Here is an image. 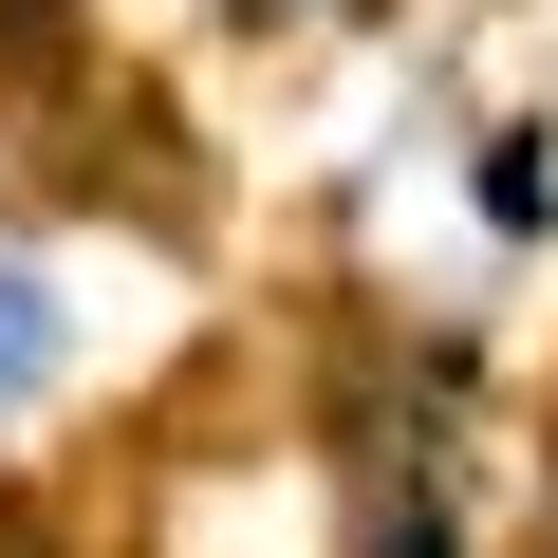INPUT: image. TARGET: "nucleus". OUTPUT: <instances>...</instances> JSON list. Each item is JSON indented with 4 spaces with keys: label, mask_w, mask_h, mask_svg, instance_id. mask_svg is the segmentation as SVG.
<instances>
[{
    "label": "nucleus",
    "mask_w": 558,
    "mask_h": 558,
    "mask_svg": "<svg viewBox=\"0 0 558 558\" xmlns=\"http://www.w3.org/2000/svg\"><path fill=\"white\" fill-rule=\"evenodd\" d=\"M317 558H484V428L447 336H391L373 373L317 391Z\"/></svg>",
    "instance_id": "f257e3e1"
},
{
    "label": "nucleus",
    "mask_w": 558,
    "mask_h": 558,
    "mask_svg": "<svg viewBox=\"0 0 558 558\" xmlns=\"http://www.w3.org/2000/svg\"><path fill=\"white\" fill-rule=\"evenodd\" d=\"M447 168H465V223H484V260H539V242H558V112H484Z\"/></svg>",
    "instance_id": "f03ea898"
},
{
    "label": "nucleus",
    "mask_w": 558,
    "mask_h": 558,
    "mask_svg": "<svg viewBox=\"0 0 558 558\" xmlns=\"http://www.w3.org/2000/svg\"><path fill=\"white\" fill-rule=\"evenodd\" d=\"M75 279H57V242H0V428H20V410H57L75 391Z\"/></svg>",
    "instance_id": "7ed1b4c3"
},
{
    "label": "nucleus",
    "mask_w": 558,
    "mask_h": 558,
    "mask_svg": "<svg viewBox=\"0 0 558 558\" xmlns=\"http://www.w3.org/2000/svg\"><path fill=\"white\" fill-rule=\"evenodd\" d=\"M223 20L260 38V20H391V0H223Z\"/></svg>",
    "instance_id": "20e7f679"
},
{
    "label": "nucleus",
    "mask_w": 558,
    "mask_h": 558,
    "mask_svg": "<svg viewBox=\"0 0 558 558\" xmlns=\"http://www.w3.org/2000/svg\"><path fill=\"white\" fill-rule=\"evenodd\" d=\"M521 558H558V447H539V521H521Z\"/></svg>",
    "instance_id": "39448f33"
}]
</instances>
